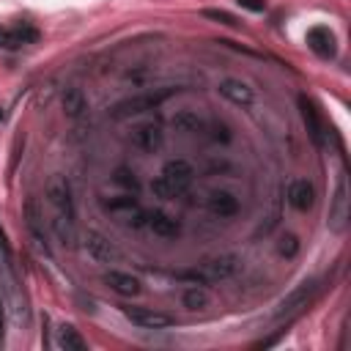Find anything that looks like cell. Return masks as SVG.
<instances>
[{"label": "cell", "instance_id": "cell-27", "mask_svg": "<svg viewBox=\"0 0 351 351\" xmlns=\"http://www.w3.org/2000/svg\"><path fill=\"white\" fill-rule=\"evenodd\" d=\"M112 181L121 184V186H126V189H137V178H134V173H129L126 167H118L115 176H112Z\"/></svg>", "mask_w": 351, "mask_h": 351}, {"label": "cell", "instance_id": "cell-26", "mask_svg": "<svg viewBox=\"0 0 351 351\" xmlns=\"http://www.w3.org/2000/svg\"><path fill=\"white\" fill-rule=\"evenodd\" d=\"M52 225H55V233L63 241H74V228H71V219L69 217H58V219H52Z\"/></svg>", "mask_w": 351, "mask_h": 351}, {"label": "cell", "instance_id": "cell-8", "mask_svg": "<svg viewBox=\"0 0 351 351\" xmlns=\"http://www.w3.org/2000/svg\"><path fill=\"white\" fill-rule=\"evenodd\" d=\"M288 203H291L296 211H310V208L315 206V186H313L310 181H304V178L293 181V184L288 186Z\"/></svg>", "mask_w": 351, "mask_h": 351}, {"label": "cell", "instance_id": "cell-16", "mask_svg": "<svg viewBox=\"0 0 351 351\" xmlns=\"http://www.w3.org/2000/svg\"><path fill=\"white\" fill-rule=\"evenodd\" d=\"M132 143H134L137 148H143V151H154V148L162 145V134H159L156 126H137V129L132 132Z\"/></svg>", "mask_w": 351, "mask_h": 351}, {"label": "cell", "instance_id": "cell-28", "mask_svg": "<svg viewBox=\"0 0 351 351\" xmlns=\"http://www.w3.org/2000/svg\"><path fill=\"white\" fill-rule=\"evenodd\" d=\"M244 11H252V14H261V11H266V0H236Z\"/></svg>", "mask_w": 351, "mask_h": 351}, {"label": "cell", "instance_id": "cell-3", "mask_svg": "<svg viewBox=\"0 0 351 351\" xmlns=\"http://www.w3.org/2000/svg\"><path fill=\"white\" fill-rule=\"evenodd\" d=\"M44 192H47V200L58 208V214L60 217H69V219H74V200H71V186H69V181L63 178V176H49V181H47V186H44Z\"/></svg>", "mask_w": 351, "mask_h": 351}, {"label": "cell", "instance_id": "cell-20", "mask_svg": "<svg viewBox=\"0 0 351 351\" xmlns=\"http://www.w3.org/2000/svg\"><path fill=\"white\" fill-rule=\"evenodd\" d=\"M104 208H110V211H115V214H123V217H129V214H134L140 206H137V200L134 197H112V200H104Z\"/></svg>", "mask_w": 351, "mask_h": 351}, {"label": "cell", "instance_id": "cell-2", "mask_svg": "<svg viewBox=\"0 0 351 351\" xmlns=\"http://www.w3.org/2000/svg\"><path fill=\"white\" fill-rule=\"evenodd\" d=\"M346 228H348V176L340 173L332 195V206H329V230L346 233Z\"/></svg>", "mask_w": 351, "mask_h": 351}, {"label": "cell", "instance_id": "cell-4", "mask_svg": "<svg viewBox=\"0 0 351 351\" xmlns=\"http://www.w3.org/2000/svg\"><path fill=\"white\" fill-rule=\"evenodd\" d=\"M33 41H38V30L33 25H27V22L14 25V27L0 25V49H19Z\"/></svg>", "mask_w": 351, "mask_h": 351}, {"label": "cell", "instance_id": "cell-1", "mask_svg": "<svg viewBox=\"0 0 351 351\" xmlns=\"http://www.w3.org/2000/svg\"><path fill=\"white\" fill-rule=\"evenodd\" d=\"M192 178H195V170H192L189 162H184V159L167 162L162 176L154 181V192L159 197H178V195H184L189 189Z\"/></svg>", "mask_w": 351, "mask_h": 351}, {"label": "cell", "instance_id": "cell-6", "mask_svg": "<svg viewBox=\"0 0 351 351\" xmlns=\"http://www.w3.org/2000/svg\"><path fill=\"white\" fill-rule=\"evenodd\" d=\"M307 47H310L318 58L329 60V58L335 55V49H337V44H335V33H332L329 27H324V25H315V27L307 30Z\"/></svg>", "mask_w": 351, "mask_h": 351}, {"label": "cell", "instance_id": "cell-11", "mask_svg": "<svg viewBox=\"0 0 351 351\" xmlns=\"http://www.w3.org/2000/svg\"><path fill=\"white\" fill-rule=\"evenodd\" d=\"M162 101V96H134V99H126L115 107V118H126V115H140L151 107H156Z\"/></svg>", "mask_w": 351, "mask_h": 351}, {"label": "cell", "instance_id": "cell-10", "mask_svg": "<svg viewBox=\"0 0 351 351\" xmlns=\"http://www.w3.org/2000/svg\"><path fill=\"white\" fill-rule=\"evenodd\" d=\"M104 282L118 296H134V293H140V280L132 277V274H123V271H107L104 274Z\"/></svg>", "mask_w": 351, "mask_h": 351}, {"label": "cell", "instance_id": "cell-15", "mask_svg": "<svg viewBox=\"0 0 351 351\" xmlns=\"http://www.w3.org/2000/svg\"><path fill=\"white\" fill-rule=\"evenodd\" d=\"M85 247H88V252H90L96 261H115V258H118L115 247H112V244H110L104 236H99V233H88Z\"/></svg>", "mask_w": 351, "mask_h": 351}, {"label": "cell", "instance_id": "cell-25", "mask_svg": "<svg viewBox=\"0 0 351 351\" xmlns=\"http://www.w3.org/2000/svg\"><path fill=\"white\" fill-rule=\"evenodd\" d=\"M203 16L219 22V25H228V27H236L239 25V19L233 14H228V11H222V8H203Z\"/></svg>", "mask_w": 351, "mask_h": 351}, {"label": "cell", "instance_id": "cell-18", "mask_svg": "<svg viewBox=\"0 0 351 351\" xmlns=\"http://www.w3.org/2000/svg\"><path fill=\"white\" fill-rule=\"evenodd\" d=\"M58 346L66 348V351H85L88 348V343L80 337V332L74 326H69V324H63L58 329Z\"/></svg>", "mask_w": 351, "mask_h": 351}, {"label": "cell", "instance_id": "cell-29", "mask_svg": "<svg viewBox=\"0 0 351 351\" xmlns=\"http://www.w3.org/2000/svg\"><path fill=\"white\" fill-rule=\"evenodd\" d=\"M0 329H3V310H0Z\"/></svg>", "mask_w": 351, "mask_h": 351}, {"label": "cell", "instance_id": "cell-19", "mask_svg": "<svg viewBox=\"0 0 351 351\" xmlns=\"http://www.w3.org/2000/svg\"><path fill=\"white\" fill-rule=\"evenodd\" d=\"M173 123H176V129H181V132H189V134H197V132H206V121L203 118H197L195 112H178L176 118H173Z\"/></svg>", "mask_w": 351, "mask_h": 351}, {"label": "cell", "instance_id": "cell-24", "mask_svg": "<svg viewBox=\"0 0 351 351\" xmlns=\"http://www.w3.org/2000/svg\"><path fill=\"white\" fill-rule=\"evenodd\" d=\"M206 129H211V140H217V143H222V145H228V143L233 140L230 126L222 123V121H211V123H206Z\"/></svg>", "mask_w": 351, "mask_h": 351}, {"label": "cell", "instance_id": "cell-22", "mask_svg": "<svg viewBox=\"0 0 351 351\" xmlns=\"http://www.w3.org/2000/svg\"><path fill=\"white\" fill-rule=\"evenodd\" d=\"M82 110H85L82 93H80V90H66V96H63V112L71 115V118H77Z\"/></svg>", "mask_w": 351, "mask_h": 351}, {"label": "cell", "instance_id": "cell-7", "mask_svg": "<svg viewBox=\"0 0 351 351\" xmlns=\"http://www.w3.org/2000/svg\"><path fill=\"white\" fill-rule=\"evenodd\" d=\"M315 291V282L313 280H304L299 288H293L282 302H280V307H277V318H282V315H291V313H296V310H302V307H307V299H310V293Z\"/></svg>", "mask_w": 351, "mask_h": 351}, {"label": "cell", "instance_id": "cell-12", "mask_svg": "<svg viewBox=\"0 0 351 351\" xmlns=\"http://www.w3.org/2000/svg\"><path fill=\"white\" fill-rule=\"evenodd\" d=\"M299 107H302V118H304V126H307L310 137H313L315 143H324V123H321V115H318V110L313 107V101L302 96V99H299Z\"/></svg>", "mask_w": 351, "mask_h": 351}, {"label": "cell", "instance_id": "cell-14", "mask_svg": "<svg viewBox=\"0 0 351 351\" xmlns=\"http://www.w3.org/2000/svg\"><path fill=\"white\" fill-rule=\"evenodd\" d=\"M219 93H222L225 99H230L233 104H241V107L252 104V90H250L244 82H239V80H222V82H219Z\"/></svg>", "mask_w": 351, "mask_h": 351}, {"label": "cell", "instance_id": "cell-23", "mask_svg": "<svg viewBox=\"0 0 351 351\" xmlns=\"http://www.w3.org/2000/svg\"><path fill=\"white\" fill-rule=\"evenodd\" d=\"M277 252H280L282 258H296V252H299V239H296L293 233L280 236V241H277Z\"/></svg>", "mask_w": 351, "mask_h": 351}, {"label": "cell", "instance_id": "cell-21", "mask_svg": "<svg viewBox=\"0 0 351 351\" xmlns=\"http://www.w3.org/2000/svg\"><path fill=\"white\" fill-rule=\"evenodd\" d=\"M181 302H184V307H189V310H203V307L208 304V296H206L203 288L195 285V288H186V291H184Z\"/></svg>", "mask_w": 351, "mask_h": 351}, {"label": "cell", "instance_id": "cell-30", "mask_svg": "<svg viewBox=\"0 0 351 351\" xmlns=\"http://www.w3.org/2000/svg\"><path fill=\"white\" fill-rule=\"evenodd\" d=\"M0 121H3V110H0Z\"/></svg>", "mask_w": 351, "mask_h": 351}, {"label": "cell", "instance_id": "cell-13", "mask_svg": "<svg viewBox=\"0 0 351 351\" xmlns=\"http://www.w3.org/2000/svg\"><path fill=\"white\" fill-rule=\"evenodd\" d=\"M145 225L156 236H165V239H170V236H176L181 230V225L176 219H170L167 214H162V211H145Z\"/></svg>", "mask_w": 351, "mask_h": 351}, {"label": "cell", "instance_id": "cell-9", "mask_svg": "<svg viewBox=\"0 0 351 351\" xmlns=\"http://www.w3.org/2000/svg\"><path fill=\"white\" fill-rule=\"evenodd\" d=\"M208 211L217 217H233L239 211V197L228 189H217L208 195Z\"/></svg>", "mask_w": 351, "mask_h": 351}, {"label": "cell", "instance_id": "cell-5", "mask_svg": "<svg viewBox=\"0 0 351 351\" xmlns=\"http://www.w3.org/2000/svg\"><path fill=\"white\" fill-rule=\"evenodd\" d=\"M123 315H126L132 324L143 326V329H167V326L173 324L170 315L156 313V310H151V307H123Z\"/></svg>", "mask_w": 351, "mask_h": 351}, {"label": "cell", "instance_id": "cell-17", "mask_svg": "<svg viewBox=\"0 0 351 351\" xmlns=\"http://www.w3.org/2000/svg\"><path fill=\"white\" fill-rule=\"evenodd\" d=\"M236 271V258L233 255H222V258H214L206 263V277L208 280H225Z\"/></svg>", "mask_w": 351, "mask_h": 351}]
</instances>
